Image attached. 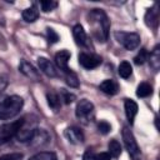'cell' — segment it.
Here are the masks:
<instances>
[{"instance_id": "30", "label": "cell", "mask_w": 160, "mask_h": 160, "mask_svg": "<svg viewBox=\"0 0 160 160\" xmlns=\"http://www.w3.org/2000/svg\"><path fill=\"white\" fill-rule=\"evenodd\" d=\"M24 155L21 152H10L0 156V160H22Z\"/></svg>"}, {"instance_id": "21", "label": "cell", "mask_w": 160, "mask_h": 160, "mask_svg": "<svg viewBox=\"0 0 160 160\" xmlns=\"http://www.w3.org/2000/svg\"><path fill=\"white\" fill-rule=\"evenodd\" d=\"M108 149H109V154H110V156L111 158H114V159H118L120 155H121V145H120V142L118 141V140H115V139H112V140H110L109 141V144H108Z\"/></svg>"}, {"instance_id": "34", "label": "cell", "mask_w": 160, "mask_h": 160, "mask_svg": "<svg viewBox=\"0 0 160 160\" xmlns=\"http://www.w3.org/2000/svg\"><path fill=\"white\" fill-rule=\"evenodd\" d=\"M5 86H6V80L2 79V78H0V92L5 89Z\"/></svg>"}, {"instance_id": "1", "label": "cell", "mask_w": 160, "mask_h": 160, "mask_svg": "<svg viewBox=\"0 0 160 160\" xmlns=\"http://www.w3.org/2000/svg\"><path fill=\"white\" fill-rule=\"evenodd\" d=\"M88 21L91 28L92 36L98 41L105 42L109 38L110 30V20L106 12L101 9H92L88 15Z\"/></svg>"}, {"instance_id": "2", "label": "cell", "mask_w": 160, "mask_h": 160, "mask_svg": "<svg viewBox=\"0 0 160 160\" xmlns=\"http://www.w3.org/2000/svg\"><path fill=\"white\" fill-rule=\"evenodd\" d=\"M24 106V100L19 95L6 96L0 100V120H9L15 118Z\"/></svg>"}, {"instance_id": "32", "label": "cell", "mask_w": 160, "mask_h": 160, "mask_svg": "<svg viewBox=\"0 0 160 160\" xmlns=\"http://www.w3.org/2000/svg\"><path fill=\"white\" fill-rule=\"evenodd\" d=\"M82 160H96V152H94L91 149H88L82 155Z\"/></svg>"}, {"instance_id": "7", "label": "cell", "mask_w": 160, "mask_h": 160, "mask_svg": "<svg viewBox=\"0 0 160 160\" xmlns=\"http://www.w3.org/2000/svg\"><path fill=\"white\" fill-rule=\"evenodd\" d=\"M20 122H21V119L0 125V146L6 144L9 140H11L16 135L18 129L20 126Z\"/></svg>"}, {"instance_id": "13", "label": "cell", "mask_w": 160, "mask_h": 160, "mask_svg": "<svg viewBox=\"0 0 160 160\" xmlns=\"http://www.w3.org/2000/svg\"><path fill=\"white\" fill-rule=\"evenodd\" d=\"M70 56L71 54L68 51V50H60L59 52H56L55 55V64L56 66L62 71V72H68L70 71L69 69V60H70Z\"/></svg>"}, {"instance_id": "4", "label": "cell", "mask_w": 160, "mask_h": 160, "mask_svg": "<svg viewBox=\"0 0 160 160\" xmlns=\"http://www.w3.org/2000/svg\"><path fill=\"white\" fill-rule=\"evenodd\" d=\"M75 114H76L78 119H80L84 124H89L95 118V108H94V104L91 101H89L88 99L79 100V102L76 104Z\"/></svg>"}, {"instance_id": "31", "label": "cell", "mask_w": 160, "mask_h": 160, "mask_svg": "<svg viewBox=\"0 0 160 160\" xmlns=\"http://www.w3.org/2000/svg\"><path fill=\"white\" fill-rule=\"evenodd\" d=\"M46 34H48V39L50 42H56L59 40V35L56 34V31L51 28H48L46 29Z\"/></svg>"}, {"instance_id": "20", "label": "cell", "mask_w": 160, "mask_h": 160, "mask_svg": "<svg viewBox=\"0 0 160 160\" xmlns=\"http://www.w3.org/2000/svg\"><path fill=\"white\" fill-rule=\"evenodd\" d=\"M21 16H22V19H24L26 22H34V21H36L38 18H39V9H38L35 5H32V6H30V8H26V9L22 11Z\"/></svg>"}, {"instance_id": "22", "label": "cell", "mask_w": 160, "mask_h": 160, "mask_svg": "<svg viewBox=\"0 0 160 160\" xmlns=\"http://www.w3.org/2000/svg\"><path fill=\"white\" fill-rule=\"evenodd\" d=\"M152 94V86L149 82H140L136 89V95L139 98H148Z\"/></svg>"}, {"instance_id": "19", "label": "cell", "mask_w": 160, "mask_h": 160, "mask_svg": "<svg viewBox=\"0 0 160 160\" xmlns=\"http://www.w3.org/2000/svg\"><path fill=\"white\" fill-rule=\"evenodd\" d=\"M46 100H48V104L49 106L56 112L60 110L61 108V99H60V95L58 92H54V91H50L46 94Z\"/></svg>"}, {"instance_id": "5", "label": "cell", "mask_w": 160, "mask_h": 160, "mask_svg": "<svg viewBox=\"0 0 160 160\" xmlns=\"http://www.w3.org/2000/svg\"><path fill=\"white\" fill-rule=\"evenodd\" d=\"M115 40L124 46L126 50H135L140 45V35L136 32H125V31H115Z\"/></svg>"}, {"instance_id": "17", "label": "cell", "mask_w": 160, "mask_h": 160, "mask_svg": "<svg viewBox=\"0 0 160 160\" xmlns=\"http://www.w3.org/2000/svg\"><path fill=\"white\" fill-rule=\"evenodd\" d=\"M158 22H159V11L156 10V5L151 9H148L146 10V14H145V24L150 28H156L158 26Z\"/></svg>"}, {"instance_id": "25", "label": "cell", "mask_w": 160, "mask_h": 160, "mask_svg": "<svg viewBox=\"0 0 160 160\" xmlns=\"http://www.w3.org/2000/svg\"><path fill=\"white\" fill-rule=\"evenodd\" d=\"M59 95H60L61 102H64V104H71L75 100V95L72 92L65 90V89H61L60 92H59Z\"/></svg>"}, {"instance_id": "10", "label": "cell", "mask_w": 160, "mask_h": 160, "mask_svg": "<svg viewBox=\"0 0 160 160\" xmlns=\"http://www.w3.org/2000/svg\"><path fill=\"white\" fill-rule=\"evenodd\" d=\"M38 65H39V69L49 78H58L59 76V72H58V69L56 66L46 58H39L38 59Z\"/></svg>"}, {"instance_id": "33", "label": "cell", "mask_w": 160, "mask_h": 160, "mask_svg": "<svg viewBox=\"0 0 160 160\" xmlns=\"http://www.w3.org/2000/svg\"><path fill=\"white\" fill-rule=\"evenodd\" d=\"M96 160H111V156L109 152H100L96 154Z\"/></svg>"}, {"instance_id": "16", "label": "cell", "mask_w": 160, "mask_h": 160, "mask_svg": "<svg viewBox=\"0 0 160 160\" xmlns=\"http://www.w3.org/2000/svg\"><path fill=\"white\" fill-rule=\"evenodd\" d=\"M99 89L104 92V94H108V95H115L119 90V85L115 80L112 79H106L104 80L100 85H99Z\"/></svg>"}, {"instance_id": "28", "label": "cell", "mask_w": 160, "mask_h": 160, "mask_svg": "<svg viewBox=\"0 0 160 160\" xmlns=\"http://www.w3.org/2000/svg\"><path fill=\"white\" fill-rule=\"evenodd\" d=\"M40 8L44 12H49V11H52L54 9L58 8V2L56 1H40Z\"/></svg>"}, {"instance_id": "9", "label": "cell", "mask_w": 160, "mask_h": 160, "mask_svg": "<svg viewBox=\"0 0 160 160\" xmlns=\"http://www.w3.org/2000/svg\"><path fill=\"white\" fill-rule=\"evenodd\" d=\"M50 142V135L46 130L44 129H36V131L34 132V135L31 136V139L29 140V145L34 149H41L45 145H48Z\"/></svg>"}, {"instance_id": "11", "label": "cell", "mask_w": 160, "mask_h": 160, "mask_svg": "<svg viewBox=\"0 0 160 160\" xmlns=\"http://www.w3.org/2000/svg\"><path fill=\"white\" fill-rule=\"evenodd\" d=\"M19 70H20L21 74H24L26 78H29L32 81H40L41 80L40 79V72L26 60H21V62L19 65Z\"/></svg>"}, {"instance_id": "23", "label": "cell", "mask_w": 160, "mask_h": 160, "mask_svg": "<svg viewBox=\"0 0 160 160\" xmlns=\"http://www.w3.org/2000/svg\"><path fill=\"white\" fill-rule=\"evenodd\" d=\"M29 160H58V156L52 151H39L29 158Z\"/></svg>"}, {"instance_id": "24", "label": "cell", "mask_w": 160, "mask_h": 160, "mask_svg": "<svg viewBox=\"0 0 160 160\" xmlns=\"http://www.w3.org/2000/svg\"><path fill=\"white\" fill-rule=\"evenodd\" d=\"M132 74V68L130 65V62L128 61H121L119 65V75L122 79H129Z\"/></svg>"}, {"instance_id": "26", "label": "cell", "mask_w": 160, "mask_h": 160, "mask_svg": "<svg viewBox=\"0 0 160 160\" xmlns=\"http://www.w3.org/2000/svg\"><path fill=\"white\" fill-rule=\"evenodd\" d=\"M65 79H66V84L70 85L71 88H79V80L78 76L70 70L68 72H65Z\"/></svg>"}, {"instance_id": "15", "label": "cell", "mask_w": 160, "mask_h": 160, "mask_svg": "<svg viewBox=\"0 0 160 160\" xmlns=\"http://www.w3.org/2000/svg\"><path fill=\"white\" fill-rule=\"evenodd\" d=\"M72 36H74V40H75V42L78 45H80V46H86L88 45V35H86L84 28L80 24L74 25V28H72Z\"/></svg>"}, {"instance_id": "14", "label": "cell", "mask_w": 160, "mask_h": 160, "mask_svg": "<svg viewBox=\"0 0 160 160\" xmlns=\"http://www.w3.org/2000/svg\"><path fill=\"white\" fill-rule=\"evenodd\" d=\"M124 109H125V115H126L128 121L130 122V125H132L134 120H135V116L138 114V104L131 99H125Z\"/></svg>"}, {"instance_id": "12", "label": "cell", "mask_w": 160, "mask_h": 160, "mask_svg": "<svg viewBox=\"0 0 160 160\" xmlns=\"http://www.w3.org/2000/svg\"><path fill=\"white\" fill-rule=\"evenodd\" d=\"M64 135H65V138L69 140V142L75 144V145L84 142V139H85L84 132H82L79 128H76V126L66 128L65 131H64Z\"/></svg>"}, {"instance_id": "29", "label": "cell", "mask_w": 160, "mask_h": 160, "mask_svg": "<svg viewBox=\"0 0 160 160\" xmlns=\"http://www.w3.org/2000/svg\"><path fill=\"white\" fill-rule=\"evenodd\" d=\"M98 130H99V132H101V134H108V132H110L111 131V125L108 122V121H105V120H101L99 124H98Z\"/></svg>"}, {"instance_id": "8", "label": "cell", "mask_w": 160, "mask_h": 160, "mask_svg": "<svg viewBox=\"0 0 160 160\" xmlns=\"http://www.w3.org/2000/svg\"><path fill=\"white\" fill-rule=\"evenodd\" d=\"M101 62H102V59L100 55H96L92 52H85V51L79 54V64L86 70L96 69L98 66L101 65Z\"/></svg>"}, {"instance_id": "3", "label": "cell", "mask_w": 160, "mask_h": 160, "mask_svg": "<svg viewBox=\"0 0 160 160\" xmlns=\"http://www.w3.org/2000/svg\"><path fill=\"white\" fill-rule=\"evenodd\" d=\"M36 129H38V118L35 115H26L21 118V122L15 138L20 142H29Z\"/></svg>"}, {"instance_id": "27", "label": "cell", "mask_w": 160, "mask_h": 160, "mask_svg": "<svg viewBox=\"0 0 160 160\" xmlns=\"http://www.w3.org/2000/svg\"><path fill=\"white\" fill-rule=\"evenodd\" d=\"M148 60V51H146V49H140V51L135 55V58H134V62L136 64V65H142L145 61Z\"/></svg>"}, {"instance_id": "6", "label": "cell", "mask_w": 160, "mask_h": 160, "mask_svg": "<svg viewBox=\"0 0 160 160\" xmlns=\"http://www.w3.org/2000/svg\"><path fill=\"white\" fill-rule=\"evenodd\" d=\"M121 135H122L124 145H125V148H126L129 155H130L132 159L139 158V155H140V149H139V145H138V142H136V140H135V138H134L131 130H130L128 126H124Z\"/></svg>"}, {"instance_id": "18", "label": "cell", "mask_w": 160, "mask_h": 160, "mask_svg": "<svg viewBox=\"0 0 160 160\" xmlns=\"http://www.w3.org/2000/svg\"><path fill=\"white\" fill-rule=\"evenodd\" d=\"M148 59H149L150 68L154 71H158L160 69V48H159V45H156L152 49V51L150 52V55H148Z\"/></svg>"}]
</instances>
